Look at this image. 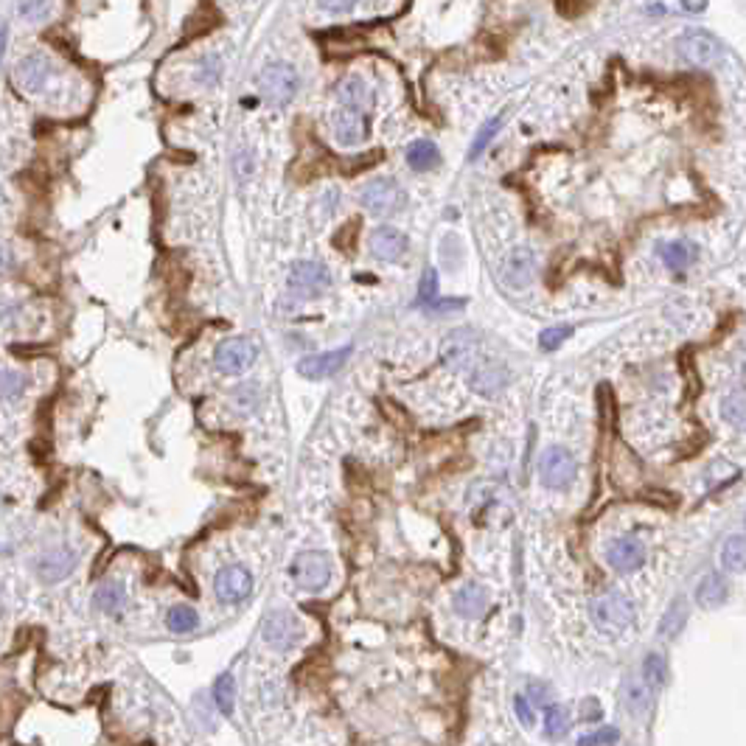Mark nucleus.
Returning <instances> with one entry per match:
<instances>
[{
	"label": "nucleus",
	"instance_id": "24",
	"mask_svg": "<svg viewBox=\"0 0 746 746\" xmlns=\"http://www.w3.org/2000/svg\"><path fill=\"white\" fill-rule=\"evenodd\" d=\"M623 704L632 716H649L654 707V688L646 682H626L623 685Z\"/></svg>",
	"mask_w": 746,
	"mask_h": 746
},
{
	"label": "nucleus",
	"instance_id": "25",
	"mask_svg": "<svg viewBox=\"0 0 746 746\" xmlns=\"http://www.w3.org/2000/svg\"><path fill=\"white\" fill-rule=\"evenodd\" d=\"M93 603H96V609H101V612L118 615V612H121V609L127 606V592H124L121 584L107 581V584H101V587L96 589Z\"/></svg>",
	"mask_w": 746,
	"mask_h": 746
},
{
	"label": "nucleus",
	"instance_id": "32",
	"mask_svg": "<svg viewBox=\"0 0 746 746\" xmlns=\"http://www.w3.org/2000/svg\"><path fill=\"white\" fill-rule=\"evenodd\" d=\"M685 603L682 601H673L671 603V609L665 612V618L659 620V634L663 637H676L682 632V626H685Z\"/></svg>",
	"mask_w": 746,
	"mask_h": 746
},
{
	"label": "nucleus",
	"instance_id": "8",
	"mask_svg": "<svg viewBox=\"0 0 746 746\" xmlns=\"http://www.w3.org/2000/svg\"><path fill=\"white\" fill-rule=\"evenodd\" d=\"M331 286V276L323 264H315V261H300L292 267L290 273V290L300 298H315V295H323Z\"/></svg>",
	"mask_w": 746,
	"mask_h": 746
},
{
	"label": "nucleus",
	"instance_id": "6",
	"mask_svg": "<svg viewBox=\"0 0 746 746\" xmlns=\"http://www.w3.org/2000/svg\"><path fill=\"white\" fill-rule=\"evenodd\" d=\"M539 474H541V483H545L548 488L562 491L575 480L579 466H575V457L564 447H550V449L541 452Z\"/></svg>",
	"mask_w": 746,
	"mask_h": 746
},
{
	"label": "nucleus",
	"instance_id": "39",
	"mask_svg": "<svg viewBox=\"0 0 746 746\" xmlns=\"http://www.w3.org/2000/svg\"><path fill=\"white\" fill-rule=\"evenodd\" d=\"M618 741H620V733L615 730V727H601V730L579 738L581 746H589V743H592V746H595V743H618Z\"/></svg>",
	"mask_w": 746,
	"mask_h": 746
},
{
	"label": "nucleus",
	"instance_id": "15",
	"mask_svg": "<svg viewBox=\"0 0 746 746\" xmlns=\"http://www.w3.org/2000/svg\"><path fill=\"white\" fill-rule=\"evenodd\" d=\"M48 76H51V62L43 54H31L17 62V67H14V82L20 84V90H26V93H40L45 88Z\"/></svg>",
	"mask_w": 746,
	"mask_h": 746
},
{
	"label": "nucleus",
	"instance_id": "9",
	"mask_svg": "<svg viewBox=\"0 0 746 746\" xmlns=\"http://www.w3.org/2000/svg\"><path fill=\"white\" fill-rule=\"evenodd\" d=\"M214 589H216V598L222 603H242L253 592V575L239 564L222 567L216 572Z\"/></svg>",
	"mask_w": 746,
	"mask_h": 746
},
{
	"label": "nucleus",
	"instance_id": "27",
	"mask_svg": "<svg viewBox=\"0 0 746 746\" xmlns=\"http://www.w3.org/2000/svg\"><path fill=\"white\" fill-rule=\"evenodd\" d=\"M214 699H216L219 713L233 716V704H236V680H233V673L219 676L216 685H214Z\"/></svg>",
	"mask_w": 746,
	"mask_h": 746
},
{
	"label": "nucleus",
	"instance_id": "34",
	"mask_svg": "<svg viewBox=\"0 0 746 746\" xmlns=\"http://www.w3.org/2000/svg\"><path fill=\"white\" fill-rule=\"evenodd\" d=\"M438 300V276H435V269H424V278H421V286H418V307H432V303Z\"/></svg>",
	"mask_w": 746,
	"mask_h": 746
},
{
	"label": "nucleus",
	"instance_id": "7",
	"mask_svg": "<svg viewBox=\"0 0 746 746\" xmlns=\"http://www.w3.org/2000/svg\"><path fill=\"white\" fill-rule=\"evenodd\" d=\"M214 362H216L219 373L236 377V373H245L253 362H256V346L245 340V337H230V340H222L216 346Z\"/></svg>",
	"mask_w": 746,
	"mask_h": 746
},
{
	"label": "nucleus",
	"instance_id": "30",
	"mask_svg": "<svg viewBox=\"0 0 746 746\" xmlns=\"http://www.w3.org/2000/svg\"><path fill=\"white\" fill-rule=\"evenodd\" d=\"M721 564L724 570H730V572H743V536L735 533L724 541V548H721Z\"/></svg>",
	"mask_w": 746,
	"mask_h": 746
},
{
	"label": "nucleus",
	"instance_id": "18",
	"mask_svg": "<svg viewBox=\"0 0 746 746\" xmlns=\"http://www.w3.org/2000/svg\"><path fill=\"white\" fill-rule=\"evenodd\" d=\"M79 562V556L74 550H67V548H57V550H51L40 558V579L48 581V584H54V581H62L65 575H71L74 567Z\"/></svg>",
	"mask_w": 746,
	"mask_h": 746
},
{
	"label": "nucleus",
	"instance_id": "23",
	"mask_svg": "<svg viewBox=\"0 0 746 746\" xmlns=\"http://www.w3.org/2000/svg\"><path fill=\"white\" fill-rule=\"evenodd\" d=\"M659 256H663L671 273H682V269H688L693 261H696V245H690L688 239H676V242H668L659 247Z\"/></svg>",
	"mask_w": 746,
	"mask_h": 746
},
{
	"label": "nucleus",
	"instance_id": "22",
	"mask_svg": "<svg viewBox=\"0 0 746 746\" xmlns=\"http://www.w3.org/2000/svg\"><path fill=\"white\" fill-rule=\"evenodd\" d=\"M337 98H340L343 107H354L362 113H368L373 105V93L368 90V84L362 79H343L337 84Z\"/></svg>",
	"mask_w": 746,
	"mask_h": 746
},
{
	"label": "nucleus",
	"instance_id": "26",
	"mask_svg": "<svg viewBox=\"0 0 746 746\" xmlns=\"http://www.w3.org/2000/svg\"><path fill=\"white\" fill-rule=\"evenodd\" d=\"M407 163H410V168H416V172H430V168H435L440 163L438 146L432 141H416L410 149H407Z\"/></svg>",
	"mask_w": 746,
	"mask_h": 746
},
{
	"label": "nucleus",
	"instance_id": "43",
	"mask_svg": "<svg viewBox=\"0 0 746 746\" xmlns=\"http://www.w3.org/2000/svg\"><path fill=\"white\" fill-rule=\"evenodd\" d=\"M202 71H199V79L202 84H214L219 79V59L216 57H208V59H202Z\"/></svg>",
	"mask_w": 746,
	"mask_h": 746
},
{
	"label": "nucleus",
	"instance_id": "21",
	"mask_svg": "<svg viewBox=\"0 0 746 746\" xmlns=\"http://www.w3.org/2000/svg\"><path fill=\"white\" fill-rule=\"evenodd\" d=\"M455 609H457V615H463V618H480L486 615V609H488V592L478 584H466L461 592L455 595Z\"/></svg>",
	"mask_w": 746,
	"mask_h": 746
},
{
	"label": "nucleus",
	"instance_id": "46",
	"mask_svg": "<svg viewBox=\"0 0 746 746\" xmlns=\"http://www.w3.org/2000/svg\"><path fill=\"white\" fill-rule=\"evenodd\" d=\"M682 6L690 9V12H702L707 6V0H682Z\"/></svg>",
	"mask_w": 746,
	"mask_h": 746
},
{
	"label": "nucleus",
	"instance_id": "44",
	"mask_svg": "<svg viewBox=\"0 0 746 746\" xmlns=\"http://www.w3.org/2000/svg\"><path fill=\"white\" fill-rule=\"evenodd\" d=\"M581 716H584V721H601V716H603L601 702L598 699H587L581 704Z\"/></svg>",
	"mask_w": 746,
	"mask_h": 746
},
{
	"label": "nucleus",
	"instance_id": "36",
	"mask_svg": "<svg viewBox=\"0 0 746 746\" xmlns=\"http://www.w3.org/2000/svg\"><path fill=\"white\" fill-rule=\"evenodd\" d=\"M23 387H26V377H23V373H17V370H0V399H9V396L23 393Z\"/></svg>",
	"mask_w": 746,
	"mask_h": 746
},
{
	"label": "nucleus",
	"instance_id": "31",
	"mask_svg": "<svg viewBox=\"0 0 746 746\" xmlns=\"http://www.w3.org/2000/svg\"><path fill=\"white\" fill-rule=\"evenodd\" d=\"M567 727H570V710L564 704H550L545 713V733L550 738H558L567 733Z\"/></svg>",
	"mask_w": 746,
	"mask_h": 746
},
{
	"label": "nucleus",
	"instance_id": "10",
	"mask_svg": "<svg viewBox=\"0 0 746 746\" xmlns=\"http://www.w3.org/2000/svg\"><path fill=\"white\" fill-rule=\"evenodd\" d=\"M348 357H351V346L326 351V354H312V357H303L298 362V373L307 379H331L340 373V368L348 362Z\"/></svg>",
	"mask_w": 746,
	"mask_h": 746
},
{
	"label": "nucleus",
	"instance_id": "35",
	"mask_svg": "<svg viewBox=\"0 0 746 746\" xmlns=\"http://www.w3.org/2000/svg\"><path fill=\"white\" fill-rule=\"evenodd\" d=\"M727 478H738V469H735V466H730V463H724V461H719V463H713V466H710L704 488H707V491H716L719 486L730 483V480H727Z\"/></svg>",
	"mask_w": 746,
	"mask_h": 746
},
{
	"label": "nucleus",
	"instance_id": "14",
	"mask_svg": "<svg viewBox=\"0 0 746 746\" xmlns=\"http://www.w3.org/2000/svg\"><path fill=\"white\" fill-rule=\"evenodd\" d=\"M334 135H337V141H340L343 146H357V144H362L365 135H368L365 113L340 105V110L334 113Z\"/></svg>",
	"mask_w": 746,
	"mask_h": 746
},
{
	"label": "nucleus",
	"instance_id": "45",
	"mask_svg": "<svg viewBox=\"0 0 746 746\" xmlns=\"http://www.w3.org/2000/svg\"><path fill=\"white\" fill-rule=\"evenodd\" d=\"M357 0H320V6L329 9V12H348Z\"/></svg>",
	"mask_w": 746,
	"mask_h": 746
},
{
	"label": "nucleus",
	"instance_id": "28",
	"mask_svg": "<svg viewBox=\"0 0 746 746\" xmlns=\"http://www.w3.org/2000/svg\"><path fill=\"white\" fill-rule=\"evenodd\" d=\"M166 626L172 629L175 634H189L199 626V615L194 612L191 606H175L172 612L166 615Z\"/></svg>",
	"mask_w": 746,
	"mask_h": 746
},
{
	"label": "nucleus",
	"instance_id": "17",
	"mask_svg": "<svg viewBox=\"0 0 746 746\" xmlns=\"http://www.w3.org/2000/svg\"><path fill=\"white\" fill-rule=\"evenodd\" d=\"M370 253L382 261H399L407 253L404 233L396 228H377L370 233Z\"/></svg>",
	"mask_w": 746,
	"mask_h": 746
},
{
	"label": "nucleus",
	"instance_id": "42",
	"mask_svg": "<svg viewBox=\"0 0 746 746\" xmlns=\"http://www.w3.org/2000/svg\"><path fill=\"white\" fill-rule=\"evenodd\" d=\"M514 710H517V719L525 724V727H533L536 724V713H533V704L525 699V696H517L514 699Z\"/></svg>",
	"mask_w": 746,
	"mask_h": 746
},
{
	"label": "nucleus",
	"instance_id": "11",
	"mask_svg": "<svg viewBox=\"0 0 746 746\" xmlns=\"http://www.w3.org/2000/svg\"><path fill=\"white\" fill-rule=\"evenodd\" d=\"M680 54L696 67H707L721 57V45L716 37H710L704 31H688L680 37Z\"/></svg>",
	"mask_w": 746,
	"mask_h": 746
},
{
	"label": "nucleus",
	"instance_id": "13",
	"mask_svg": "<svg viewBox=\"0 0 746 746\" xmlns=\"http://www.w3.org/2000/svg\"><path fill=\"white\" fill-rule=\"evenodd\" d=\"M609 567H615L618 572H637L646 564V548L637 539H618L606 550Z\"/></svg>",
	"mask_w": 746,
	"mask_h": 746
},
{
	"label": "nucleus",
	"instance_id": "12",
	"mask_svg": "<svg viewBox=\"0 0 746 746\" xmlns=\"http://www.w3.org/2000/svg\"><path fill=\"white\" fill-rule=\"evenodd\" d=\"M536 273V256L531 247H517L502 259V281L514 290L528 286Z\"/></svg>",
	"mask_w": 746,
	"mask_h": 746
},
{
	"label": "nucleus",
	"instance_id": "33",
	"mask_svg": "<svg viewBox=\"0 0 746 746\" xmlns=\"http://www.w3.org/2000/svg\"><path fill=\"white\" fill-rule=\"evenodd\" d=\"M500 124H502V115H494V118H491V121H486V124H483V129L478 132V138H474V144H471V149H469V160H478V158L483 155L486 146L491 144V138H494V135H497Z\"/></svg>",
	"mask_w": 746,
	"mask_h": 746
},
{
	"label": "nucleus",
	"instance_id": "41",
	"mask_svg": "<svg viewBox=\"0 0 746 746\" xmlns=\"http://www.w3.org/2000/svg\"><path fill=\"white\" fill-rule=\"evenodd\" d=\"M550 699H553V690H550L548 685H541V682H531V685H528V702H531V704L548 707Z\"/></svg>",
	"mask_w": 746,
	"mask_h": 746
},
{
	"label": "nucleus",
	"instance_id": "16",
	"mask_svg": "<svg viewBox=\"0 0 746 746\" xmlns=\"http://www.w3.org/2000/svg\"><path fill=\"white\" fill-rule=\"evenodd\" d=\"M474 351H478V337L466 329L452 331L444 340V362L452 368H469L474 360Z\"/></svg>",
	"mask_w": 746,
	"mask_h": 746
},
{
	"label": "nucleus",
	"instance_id": "37",
	"mask_svg": "<svg viewBox=\"0 0 746 746\" xmlns=\"http://www.w3.org/2000/svg\"><path fill=\"white\" fill-rule=\"evenodd\" d=\"M724 421L733 424V427H743V390H735V393L724 401Z\"/></svg>",
	"mask_w": 746,
	"mask_h": 746
},
{
	"label": "nucleus",
	"instance_id": "4",
	"mask_svg": "<svg viewBox=\"0 0 746 746\" xmlns=\"http://www.w3.org/2000/svg\"><path fill=\"white\" fill-rule=\"evenodd\" d=\"M292 579L300 589H309V592L323 589L331 581V558L317 550L298 553L292 562Z\"/></svg>",
	"mask_w": 746,
	"mask_h": 746
},
{
	"label": "nucleus",
	"instance_id": "19",
	"mask_svg": "<svg viewBox=\"0 0 746 746\" xmlns=\"http://www.w3.org/2000/svg\"><path fill=\"white\" fill-rule=\"evenodd\" d=\"M511 382V373L505 370V365H483L478 368L469 377V385L474 393H483V396H494L500 390Z\"/></svg>",
	"mask_w": 746,
	"mask_h": 746
},
{
	"label": "nucleus",
	"instance_id": "20",
	"mask_svg": "<svg viewBox=\"0 0 746 746\" xmlns=\"http://www.w3.org/2000/svg\"><path fill=\"white\" fill-rule=\"evenodd\" d=\"M727 598H730V587H727V581L721 579L719 572L704 575V579L699 581V587H696V603L702 609H719V606L727 603Z\"/></svg>",
	"mask_w": 746,
	"mask_h": 746
},
{
	"label": "nucleus",
	"instance_id": "1",
	"mask_svg": "<svg viewBox=\"0 0 746 746\" xmlns=\"http://www.w3.org/2000/svg\"><path fill=\"white\" fill-rule=\"evenodd\" d=\"M634 603L623 595V592H609L592 603V620L606 634H620L634 623Z\"/></svg>",
	"mask_w": 746,
	"mask_h": 746
},
{
	"label": "nucleus",
	"instance_id": "5",
	"mask_svg": "<svg viewBox=\"0 0 746 746\" xmlns=\"http://www.w3.org/2000/svg\"><path fill=\"white\" fill-rule=\"evenodd\" d=\"M360 202L373 214V216H387L404 208V191L399 189L396 180H370L365 189L360 191Z\"/></svg>",
	"mask_w": 746,
	"mask_h": 746
},
{
	"label": "nucleus",
	"instance_id": "47",
	"mask_svg": "<svg viewBox=\"0 0 746 746\" xmlns=\"http://www.w3.org/2000/svg\"><path fill=\"white\" fill-rule=\"evenodd\" d=\"M6 34H9L6 23H0V57H4V48H6Z\"/></svg>",
	"mask_w": 746,
	"mask_h": 746
},
{
	"label": "nucleus",
	"instance_id": "40",
	"mask_svg": "<svg viewBox=\"0 0 746 746\" xmlns=\"http://www.w3.org/2000/svg\"><path fill=\"white\" fill-rule=\"evenodd\" d=\"M17 9H20V14L28 17V20H40L48 9V0H17Z\"/></svg>",
	"mask_w": 746,
	"mask_h": 746
},
{
	"label": "nucleus",
	"instance_id": "2",
	"mask_svg": "<svg viewBox=\"0 0 746 746\" xmlns=\"http://www.w3.org/2000/svg\"><path fill=\"white\" fill-rule=\"evenodd\" d=\"M303 634H307V629H303V623L292 615V612H269L264 618V626H261V637L264 642L273 651H292L298 649L300 642H303Z\"/></svg>",
	"mask_w": 746,
	"mask_h": 746
},
{
	"label": "nucleus",
	"instance_id": "38",
	"mask_svg": "<svg viewBox=\"0 0 746 746\" xmlns=\"http://www.w3.org/2000/svg\"><path fill=\"white\" fill-rule=\"evenodd\" d=\"M570 334H572L570 326H550V329H545V331L539 334V346L545 348V351H553V348L562 346Z\"/></svg>",
	"mask_w": 746,
	"mask_h": 746
},
{
	"label": "nucleus",
	"instance_id": "29",
	"mask_svg": "<svg viewBox=\"0 0 746 746\" xmlns=\"http://www.w3.org/2000/svg\"><path fill=\"white\" fill-rule=\"evenodd\" d=\"M668 680V668H665V657L663 654H649L646 663H642V682L651 685L654 690L663 688Z\"/></svg>",
	"mask_w": 746,
	"mask_h": 746
},
{
	"label": "nucleus",
	"instance_id": "3",
	"mask_svg": "<svg viewBox=\"0 0 746 746\" xmlns=\"http://www.w3.org/2000/svg\"><path fill=\"white\" fill-rule=\"evenodd\" d=\"M259 84V90L261 96L269 101V105H276V107H284V105H290V101L295 98L298 93V74H295V67L292 65H267L264 71L259 74L256 79Z\"/></svg>",
	"mask_w": 746,
	"mask_h": 746
}]
</instances>
